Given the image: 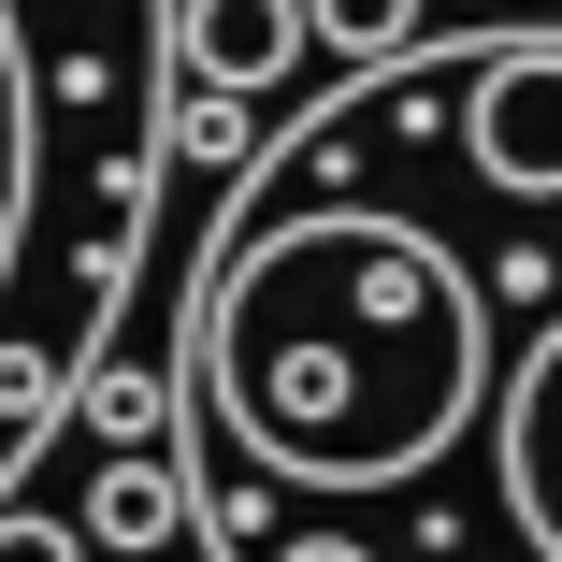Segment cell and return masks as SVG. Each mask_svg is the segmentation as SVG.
Segmentation results:
<instances>
[{
  "instance_id": "2",
  "label": "cell",
  "mask_w": 562,
  "mask_h": 562,
  "mask_svg": "<svg viewBox=\"0 0 562 562\" xmlns=\"http://www.w3.org/2000/svg\"><path fill=\"white\" fill-rule=\"evenodd\" d=\"M44 246V116H30V58H15V15H0V303H15Z\"/></svg>"
},
{
  "instance_id": "4",
  "label": "cell",
  "mask_w": 562,
  "mask_h": 562,
  "mask_svg": "<svg viewBox=\"0 0 562 562\" xmlns=\"http://www.w3.org/2000/svg\"><path fill=\"white\" fill-rule=\"evenodd\" d=\"M101 533L87 519H58V505H30V491H0V562H87Z\"/></svg>"
},
{
  "instance_id": "3",
  "label": "cell",
  "mask_w": 562,
  "mask_h": 562,
  "mask_svg": "<svg viewBox=\"0 0 562 562\" xmlns=\"http://www.w3.org/2000/svg\"><path fill=\"white\" fill-rule=\"evenodd\" d=\"M303 15H317V44H331V58L390 72V58H404V30H418V0H303Z\"/></svg>"
},
{
  "instance_id": "1",
  "label": "cell",
  "mask_w": 562,
  "mask_h": 562,
  "mask_svg": "<svg viewBox=\"0 0 562 562\" xmlns=\"http://www.w3.org/2000/svg\"><path fill=\"white\" fill-rule=\"evenodd\" d=\"M317 44V15L303 0H173V72L188 87H289V58Z\"/></svg>"
}]
</instances>
